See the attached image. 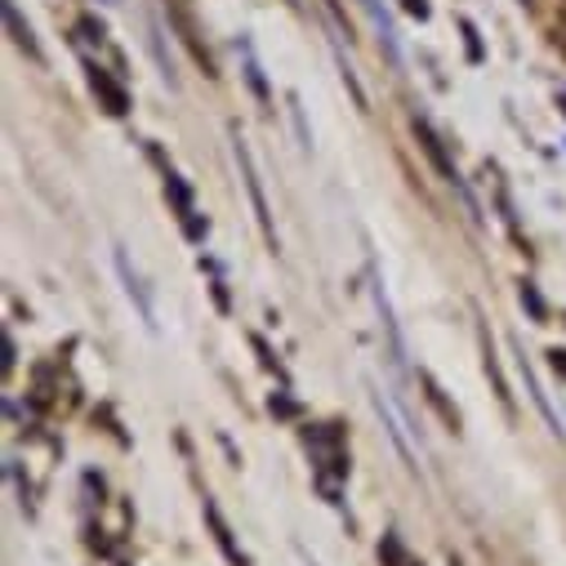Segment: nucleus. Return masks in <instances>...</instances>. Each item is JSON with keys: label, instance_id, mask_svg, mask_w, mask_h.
I'll return each mask as SVG.
<instances>
[{"label": "nucleus", "instance_id": "nucleus-1", "mask_svg": "<svg viewBox=\"0 0 566 566\" xmlns=\"http://www.w3.org/2000/svg\"><path fill=\"white\" fill-rule=\"evenodd\" d=\"M232 157H237V166H241V184H245V192H250V206H254V219H259V228H263V237H268V245L276 250V228H272V210H268V197H263V184H259V170H254V157H250V144L232 129Z\"/></svg>", "mask_w": 566, "mask_h": 566}, {"label": "nucleus", "instance_id": "nucleus-2", "mask_svg": "<svg viewBox=\"0 0 566 566\" xmlns=\"http://www.w3.org/2000/svg\"><path fill=\"white\" fill-rule=\"evenodd\" d=\"M116 272H120V281H125V291H129V300L138 304V317H144V322H148V331H157V308H153V295H148V286H144V276H138V272L129 268L125 250H116Z\"/></svg>", "mask_w": 566, "mask_h": 566}, {"label": "nucleus", "instance_id": "nucleus-3", "mask_svg": "<svg viewBox=\"0 0 566 566\" xmlns=\"http://www.w3.org/2000/svg\"><path fill=\"white\" fill-rule=\"evenodd\" d=\"M415 138L423 144V153H429V161L438 166V175H442L447 184H455V188H460V175H455V166H451V161H447V153H442V138L433 134V125L423 120V116H415Z\"/></svg>", "mask_w": 566, "mask_h": 566}, {"label": "nucleus", "instance_id": "nucleus-4", "mask_svg": "<svg viewBox=\"0 0 566 566\" xmlns=\"http://www.w3.org/2000/svg\"><path fill=\"white\" fill-rule=\"evenodd\" d=\"M85 72H90V90L103 98V107H107L112 116H125V112H129V94H125V90H120L103 67H94V63H90Z\"/></svg>", "mask_w": 566, "mask_h": 566}, {"label": "nucleus", "instance_id": "nucleus-5", "mask_svg": "<svg viewBox=\"0 0 566 566\" xmlns=\"http://www.w3.org/2000/svg\"><path fill=\"white\" fill-rule=\"evenodd\" d=\"M170 19H175V28L184 32V45L192 50V59L206 67V76H214V59L206 54V45H201V36H197V28H192V14H188V10H179V6H170Z\"/></svg>", "mask_w": 566, "mask_h": 566}, {"label": "nucleus", "instance_id": "nucleus-6", "mask_svg": "<svg viewBox=\"0 0 566 566\" xmlns=\"http://www.w3.org/2000/svg\"><path fill=\"white\" fill-rule=\"evenodd\" d=\"M0 10H6V28H10V36H14V45H19V50H28L32 59H41V45H36V36H32V28L23 23V14H19V6H14V0H6V6H0Z\"/></svg>", "mask_w": 566, "mask_h": 566}, {"label": "nucleus", "instance_id": "nucleus-7", "mask_svg": "<svg viewBox=\"0 0 566 566\" xmlns=\"http://www.w3.org/2000/svg\"><path fill=\"white\" fill-rule=\"evenodd\" d=\"M361 10L375 19V32H379V41H384V50L392 54V59H401V50H397V32H392V19L384 14V6L379 0H361Z\"/></svg>", "mask_w": 566, "mask_h": 566}, {"label": "nucleus", "instance_id": "nucleus-8", "mask_svg": "<svg viewBox=\"0 0 566 566\" xmlns=\"http://www.w3.org/2000/svg\"><path fill=\"white\" fill-rule=\"evenodd\" d=\"M245 81H250V90H254V98H259V103H268V85H263V76H259V63H254V54H250V45H245Z\"/></svg>", "mask_w": 566, "mask_h": 566}, {"label": "nucleus", "instance_id": "nucleus-9", "mask_svg": "<svg viewBox=\"0 0 566 566\" xmlns=\"http://www.w3.org/2000/svg\"><path fill=\"white\" fill-rule=\"evenodd\" d=\"M166 192L175 197V206H179L184 214H192V197H188V188L179 184V175H170V184H166Z\"/></svg>", "mask_w": 566, "mask_h": 566}, {"label": "nucleus", "instance_id": "nucleus-10", "mask_svg": "<svg viewBox=\"0 0 566 566\" xmlns=\"http://www.w3.org/2000/svg\"><path fill=\"white\" fill-rule=\"evenodd\" d=\"M206 517H210V526H214V535H219V544L232 553V535H228V526H223V517H219V509L214 504H206Z\"/></svg>", "mask_w": 566, "mask_h": 566}, {"label": "nucleus", "instance_id": "nucleus-11", "mask_svg": "<svg viewBox=\"0 0 566 566\" xmlns=\"http://www.w3.org/2000/svg\"><path fill=\"white\" fill-rule=\"evenodd\" d=\"M522 304H526V308H531V317H535V322H539V317H544V300H539V295H535V286H522Z\"/></svg>", "mask_w": 566, "mask_h": 566}, {"label": "nucleus", "instance_id": "nucleus-12", "mask_svg": "<svg viewBox=\"0 0 566 566\" xmlns=\"http://www.w3.org/2000/svg\"><path fill=\"white\" fill-rule=\"evenodd\" d=\"M401 6H406L415 19H429V0H401Z\"/></svg>", "mask_w": 566, "mask_h": 566}, {"label": "nucleus", "instance_id": "nucleus-13", "mask_svg": "<svg viewBox=\"0 0 566 566\" xmlns=\"http://www.w3.org/2000/svg\"><path fill=\"white\" fill-rule=\"evenodd\" d=\"M464 36H469V54H473V59H482V45H478V32H473V23H464Z\"/></svg>", "mask_w": 566, "mask_h": 566}, {"label": "nucleus", "instance_id": "nucleus-14", "mask_svg": "<svg viewBox=\"0 0 566 566\" xmlns=\"http://www.w3.org/2000/svg\"><path fill=\"white\" fill-rule=\"evenodd\" d=\"M81 32H90V41H98V36H103V28H94V19H85V23H81Z\"/></svg>", "mask_w": 566, "mask_h": 566}, {"label": "nucleus", "instance_id": "nucleus-15", "mask_svg": "<svg viewBox=\"0 0 566 566\" xmlns=\"http://www.w3.org/2000/svg\"><path fill=\"white\" fill-rule=\"evenodd\" d=\"M553 366H557V375H566V353H553Z\"/></svg>", "mask_w": 566, "mask_h": 566}, {"label": "nucleus", "instance_id": "nucleus-16", "mask_svg": "<svg viewBox=\"0 0 566 566\" xmlns=\"http://www.w3.org/2000/svg\"><path fill=\"white\" fill-rule=\"evenodd\" d=\"M107 6H116V0H107Z\"/></svg>", "mask_w": 566, "mask_h": 566}]
</instances>
